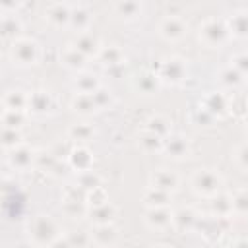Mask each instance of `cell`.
<instances>
[{
    "mask_svg": "<svg viewBox=\"0 0 248 248\" xmlns=\"http://www.w3.org/2000/svg\"><path fill=\"white\" fill-rule=\"evenodd\" d=\"M231 37L227 19L221 17H207L202 25H200V39L207 45V46H223Z\"/></svg>",
    "mask_w": 248,
    "mask_h": 248,
    "instance_id": "obj_4",
    "label": "cell"
},
{
    "mask_svg": "<svg viewBox=\"0 0 248 248\" xmlns=\"http://www.w3.org/2000/svg\"><path fill=\"white\" fill-rule=\"evenodd\" d=\"M143 219L153 231H165L167 227H172V211L169 207H149L145 209Z\"/></svg>",
    "mask_w": 248,
    "mask_h": 248,
    "instance_id": "obj_10",
    "label": "cell"
},
{
    "mask_svg": "<svg viewBox=\"0 0 248 248\" xmlns=\"http://www.w3.org/2000/svg\"><path fill=\"white\" fill-rule=\"evenodd\" d=\"M27 120V112L21 110H2V128H16L21 130V126Z\"/></svg>",
    "mask_w": 248,
    "mask_h": 248,
    "instance_id": "obj_36",
    "label": "cell"
},
{
    "mask_svg": "<svg viewBox=\"0 0 248 248\" xmlns=\"http://www.w3.org/2000/svg\"><path fill=\"white\" fill-rule=\"evenodd\" d=\"M29 240L37 248H48L58 236H62L60 225L50 215H35L27 227Z\"/></svg>",
    "mask_w": 248,
    "mask_h": 248,
    "instance_id": "obj_1",
    "label": "cell"
},
{
    "mask_svg": "<svg viewBox=\"0 0 248 248\" xmlns=\"http://www.w3.org/2000/svg\"><path fill=\"white\" fill-rule=\"evenodd\" d=\"M227 25L232 37L248 39V10H236L227 17Z\"/></svg>",
    "mask_w": 248,
    "mask_h": 248,
    "instance_id": "obj_21",
    "label": "cell"
},
{
    "mask_svg": "<svg viewBox=\"0 0 248 248\" xmlns=\"http://www.w3.org/2000/svg\"><path fill=\"white\" fill-rule=\"evenodd\" d=\"M21 29H23V23H21V19H19L16 14H12V12L2 14V19H0V33H2V37H4L6 41H10V43L17 41Z\"/></svg>",
    "mask_w": 248,
    "mask_h": 248,
    "instance_id": "obj_18",
    "label": "cell"
},
{
    "mask_svg": "<svg viewBox=\"0 0 248 248\" xmlns=\"http://www.w3.org/2000/svg\"><path fill=\"white\" fill-rule=\"evenodd\" d=\"M66 236H68V240L72 242L74 248H87V246L93 242L91 232H87V231H83V229H74V231L66 232Z\"/></svg>",
    "mask_w": 248,
    "mask_h": 248,
    "instance_id": "obj_41",
    "label": "cell"
},
{
    "mask_svg": "<svg viewBox=\"0 0 248 248\" xmlns=\"http://www.w3.org/2000/svg\"><path fill=\"white\" fill-rule=\"evenodd\" d=\"M143 130H147V132H151V134H155V136H159V138H163V140L172 134V132H170V122H169L163 114H151V116L143 122Z\"/></svg>",
    "mask_w": 248,
    "mask_h": 248,
    "instance_id": "obj_32",
    "label": "cell"
},
{
    "mask_svg": "<svg viewBox=\"0 0 248 248\" xmlns=\"http://www.w3.org/2000/svg\"><path fill=\"white\" fill-rule=\"evenodd\" d=\"M225 219H229V217H225ZM225 219L207 215V219L203 221V225L198 221V227H200V231H202V236H203L205 240H209V242L219 240L221 234L225 232V227H223V221H225ZM198 227H196V229H198Z\"/></svg>",
    "mask_w": 248,
    "mask_h": 248,
    "instance_id": "obj_25",
    "label": "cell"
},
{
    "mask_svg": "<svg viewBox=\"0 0 248 248\" xmlns=\"http://www.w3.org/2000/svg\"><path fill=\"white\" fill-rule=\"evenodd\" d=\"M244 122H246V126H248V110H246V114H244V118H242Z\"/></svg>",
    "mask_w": 248,
    "mask_h": 248,
    "instance_id": "obj_52",
    "label": "cell"
},
{
    "mask_svg": "<svg viewBox=\"0 0 248 248\" xmlns=\"http://www.w3.org/2000/svg\"><path fill=\"white\" fill-rule=\"evenodd\" d=\"M54 108V99L48 91H43V89H37V91H31L29 93V107H27V112H33V114H46Z\"/></svg>",
    "mask_w": 248,
    "mask_h": 248,
    "instance_id": "obj_14",
    "label": "cell"
},
{
    "mask_svg": "<svg viewBox=\"0 0 248 248\" xmlns=\"http://www.w3.org/2000/svg\"><path fill=\"white\" fill-rule=\"evenodd\" d=\"M41 56V48L39 43L35 39H27V37H19L17 41L10 43V58L14 64L27 68L39 62Z\"/></svg>",
    "mask_w": 248,
    "mask_h": 248,
    "instance_id": "obj_3",
    "label": "cell"
},
{
    "mask_svg": "<svg viewBox=\"0 0 248 248\" xmlns=\"http://www.w3.org/2000/svg\"><path fill=\"white\" fill-rule=\"evenodd\" d=\"M155 248H174V246H170V244H159V246H155Z\"/></svg>",
    "mask_w": 248,
    "mask_h": 248,
    "instance_id": "obj_51",
    "label": "cell"
},
{
    "mask_svg": "<svg viewBox=\"0 0 248 248\" xmlns=\"http://www.w3.org/2000/svg\"><path fill=\"white\" fill-rule=\"evenodd\" d=\"M60 60H62V64H64L66 68H70V70H74V72H83V68H85V64H87V56H83L74 45H68V46L62 50Z\"/></svg>",
    "mask_w": 248,
    "mask_h": 248,
    "instance_id": "obj_26",
    "label": "cell"
},
{
    "mask_svg": "<svg viewBox=\"0 0 248 248\" xmlns=\"http://www.w3.org/2000/svg\"><path fill=\"white\" fill-rule=\"evenodd\" d=\"M219 79H221V83L225 85V87H229V89H238L242 83H244V76L238 72V70H234L231 64L229 66H225L221 72H219Z\"/></svg>",
    "mask_w": 248,
    "mask_h": 248,
    "instance_id": "obj_35",
    "label": "cell"
},
{
    "mask_svg": "<svg viewBox=\"0 0 248 248\" xmlns=\"http://www.w3.org/2000/svg\"><path fill=\"white\" fill-rule=\"evenodd\" d=\"M93 101H95V105H97V108L101 110V108H110L112 107V103H114V97H112V93L107 89V87H99L93 95Z\"/></svg>",
    "mask_w": 248,
    "mask_h": 248,
    "instance_id": "obj_42",
    "label": "cell"
},
{
    "mask_svg": "<svg viewBox=\"0 0 248 248\" xmlns=\"http://www.w3.org/2000/svg\"><path fill=\"white\" fill-rule=\"evenodd\" d=\"M6 155H8L10 167L16 169V170H27L29 167H33L37 163V151L31 149L29 145H25V143L17 145L16 149L8 151Z\"/></svg>",
    "mask_w": 248,
    "mask_h": 248,
    "instance_id": "obj_8",
    "label": "cell"
},
{
    "mask_svg": "<svg viewBox=\"0 0 248 248\" xmlns=\"http://www.w3.org/2000/svg\"><path fill=\"white\" fill-rule=\"evenodd\" d=\"M163 153L169 155L170 159H176V161L186 159L190 155V141H188V138L182 136V134H174L172 132L163 141Z\"/></svg>",
    "mask_w": 248,
    "mask_h": 248,
    "instance_id": "obj_9",
    "label": "cell"
},
{
    "mask_svg": "<svg viewBox=\"0 0 248 248\" xmlns=\"http://www.w3.org/2000/svg\"><path fill=\"white\" fill-rule=\"evenodd\" d=\"M209 211H211L213 217H219V219L231 217L232 215V198H231V194L219 192L217 196L209 198Z\"/></svg>",
    "mask_w": 248,
    "mask_h": 248,
    "instance_id": "obj_23",
    "label": "cell"
},
{
    "mask_svg": "<svg viewBox=\"0 0 248 248\" xmlns=\"http://www.w3.org/2000/svg\"><path fill=\"white\" fill-rule=\"evenodd\" d=\"M157 76H159L161 83L178 85L188 76V64L182 56H167L161 60V64L157 68Z\"/></svg>",
    "mask_w": 248,
    "mask_h": 248,
    "instance_id": "obj_5",
    "label": "cell"
},
{
    "mask_svg": "<svg viewBox=\"0 0 248 248\" xmlns=\"http://www.w3.org/2000/svg\"><path fill=\"white\" fill-rule=\"evenodd\" d=\"M190 184H192V190H194L198 196L209 200V198H213V196H217V194L221 192V188H223V178H221V174H219L217 170H213V169H200V170H196V172L192 174Z\"/></svg>",
    "mask_w": 248,
    "mask_h": 248,
    "instance_id": "obj_2",
    "label": "cell"
},
{
    "mask_svg": "<svg viewBox=\"0 0 248 248\" xmlns=\"http://www.w3.org/2000/svg\"><path fill=\"white\" fill-rule=\"evenodd\" d=\"M87 203L85 202H78V200H66L62 198V211L68 217H79V215H87Z\"/></svg>",
    "mask_w": 248,
    "mask_h": 248,
    "instance_id": "obj_40",
    "label": "cell"
},
{
    "mask_svg": "<svg viewBox=\"0 0 248 248\" xmlns=\"http://www.w3.org/2000/svg\"><path fill=\"white\" fill-rule=\"evenodd\" d=\"M2 107L6 110H21L27 112L29 107V93H25L23 89H8L2 97Z\"/></svg>",
    "mask_w": 248,
    "mask_h": 248,
    "instance_id": "obj_20",
    "label": "cell"
},
{
    "mask_svg": "<svg viewBox=\"0 0 248 248\" xmlns=\"http://www.w3.org/2000/svg\"><path fill=\"white\" fill-rule=\"evenodd\" d=\"M234 161H236V165H238L242 170H248V141L240 143V145L234 149Z\"/></svg>",
    "mask_w": 248,
    "mask_h": 248,
    "instance_id": "obj_47",
    "label": "cell"
},
{
    "mask_svg": "<svg viewBox=\"0 0 248 248\" xmlns=\"http://www.w3.org/2000/svg\"><path fill=\"white\" fill-rule=\"evenodd\" d=\"M134 85H136V89H138L140 93L151 95V93H157V91H159L161 79H159V76H157L155 70H143V72H140V74L136 76Z\"/></svg>",
    "mask_w": 248,
    "mask_h": 248,
    "instance_id": "obj_19",
    "label": "cell"
},
{
    "mask_svg": "<svg viewBox=\"0 0 248 248\" xmlns=\"http://www.w3.org/2000/svg\"><path fill=\"white\" fill-rule=\"evenodd\" d=\"M97 58L105 68H112V66L124 64V52H122V48L118 45H103V48H101Z\"/></svg>",
    "mask_w": 248,
    "mask_h": 248,
    "instance_id": "obj_29",
    "label": "cell"
},
{
    "mask_svg": "<svg viewBox=\"0 0 248 248\" xmlns=\"http://www.w3.org/2000/svg\"><path fill=\"white\" fill-rule=\"evenodd\" d=\"M126 70V66L124 64H120V66H112V68H107V74H110V76H118L120 72H124Z\"/></svg>",
    "mask_w": 248,
    "mask_h": 248,
    "instance_id": "obj_50",
    "label": "cell"
},
{
    "mask_svg": "<svg viewBox=\"0 0 248 248\" xmlns=\"http://www.w3.org/2000/svg\"><path fill=\"white\" fill-rule=\"evenodd\" d=\"M213 120H215V118H213L202 105H200V108H196V110L192 112V122L198 124V126H211Z\"/></svg>",
    "mask_w": 248,
    "mask_h": 248,
    "instance_id": "obj_46",
    "label": "cell"
},
{
    "mask_svg": "<svg viewBox=\"0 0 248 248\" xmlns=\"http://www.w3.org/2000/svg\"><path fill=\"white\" fill-rule=\"evenodd\" d=\"M91 25V12L85 4H72V12H70V27L85 33Z\"/></svg>",
    "mask_w": 248,
    "mask_h": 248,
    "instance_id": "obj_22",
    "label": "cell"
},
{
    "mask_svg": "<svg viewBox=\"0 0 248 248\" xmlns=\"http://www.w3.org/2000/svg\"><path fill=\"white\" fill-rule=\"evenodd\" d=\"M70 12H72V4L52 2L46 8V19L54 27H66V25H70Z\"/></svg>",
    "mask_w": 248,
    "mask_h": 248,
    "instance_id": "obj_15",
    "label": "cell"
},
{
    "mask_svg": "<svg viewBox=\"0 0 248 248\" xmlns=\"http://www.w3.org/2000/svg\"><path fill=\"white\" fill-rule=\"evenodd\" d=\"M180 184V178L176 172L169 170V169H159L155 170L151 176H149V186L153 188H159V190H165L169 194H172Z\"/></svg>",
    "mask_w": 248,
    "mask_h": 248,
    "instance_id": "obj_13",
    "label": "cell"
},
{
    "mask_svg": "<svg viewBox=\"0 0 248 248\" xmlns=\"http://www.w3.org/2000/svg\"><path fill=\"white\" fill-rule=\"evenodd\" d=\"M114 217H116V207L110 202L87 209V219H89V223L93 227H97V225H110V223H114Z\"/></svg>",
    "mask_w": 248,
    "mask_h": 248,
    "instance_id": "obj_16",
    "label": "cell"
},
{
    "mask_svg": "<svg viewBox=\"0 0 248 248\" xmlns=\"http://www.w3.org/2000/svg\"><path fill=\"white\" fill-rule=\"evenodd\" d=\"M231 248H248V236H240V238H236V240L231 244Z\"/></svg>",
    "mask_w": 248,
    "mask_h": 248,
    "instance_id": "obj_49",
    "label": "cell"
},
{
    "mask_svg": "<svg viewBox=\"0 0 248 248\" xmlns=\"http://www.w3.org/2000/svg\"><path fill=\"white\" fill-rule=\"evenodd\" d=\"M232 198V215H240V217H248V188H240L234 194H231Z\"/></svg>",
    "mask_w": 248,
    "mask_h": 248,
    "instance_id": "obj_37",
    "label": "cell"
},
{
    "mask_svg": "<svg viewBox=\"0 0 248 248\" xmlns=\"http://www.w3.org/2000/svg\"><path fill=\"white\" fill-rule=\"evenodd\" d=\"M74 87L78 93H85V95H93L99 87H101V81L95 74H89V72H79L78 78L74 79Z\"/></svg>",
    "mask_w": 248,
    "mask_h": 248,
    "instance_id": "obj_33",
    "label": "cell"
},
{
    "mask_svg": "<svg viewBox=\"0 0 248 248\" xmlns=\"http://www.w3.org/2000/svg\"><path fill=\"white\" fill-rule=\"evenodd\" d=\"M68 165L76 172H83L93 169V153L87 145H74L68 155Z\"/></svg>",
    "mask_w": 248,
    "mask_h": 248,
    "instance_id": "obj_11",
    "label": "cell"
},
{
    "mask_svg": "<svg viewBox=\"0 0 248 248\" xmlns=\"http://www.w3.org/2000/svg\"><path fill=\"white\" fill-rule=\"evenodd\" d=\"M246 132H248V128H246Z\"/></svg>",
    "mask_w": 248,
    "mask_h": 248,
    "instance_id": "obj_53",
    "label": "cell"
},
{
    "mask_svg": "<svg viewBox=\"0 0 248 248\" xmlns=\"http://www.w3.org/2000/svg\"><path fill=\"white\" fill-rule=\"evenodd\" d=\"M163 138H159V136H155V134H151V132H147V130H143L141 134H140V145H141V149L143 151H147V153H155V151H163Z\"/></svg>",
    "mask_w": 248,
    "mask_h": 248,
    "instance_id": "obj_38",
    "label": "cell"
},
{
    "mask_svg": "<svg viewBox=\"0 0 248 248\" xmlns=\"http://www.w3.org/2000/svg\"><path fill=\"white\" fill-rule=\"evenodd\" d=\"M91 238H93V242L97 246L108 248V246H112L118 240V229L114 227V223H110V225H97L91 231Z\"/></svg>",
    "mask_w": 248,
    "mask_h": 248,
    "instance_id": "obj_24",
    "label": "cell"
},
{
    "mask_svg": "<svg viewBox=\"0 0 248 248\" xmlns=\"http://www.w3.org/2000/svg\"><path fill=\"white\" fill-rule=\"evenodd\" d=\"M48 248H74V246H72V242L68 240V236H66V234H62V236H58V238H56Z\"/></svg>",
    "mask_w": 248,
    "mask_h": 248,
    "instance_id": "obj_48",
    "label": "cell"
},
{
    "mask_svg": "<svg viewBox=\"0 0 248 248\" xmlns=\"http://www.w3.org/2000/svg\"><path fill=\"white\" fill-rule=\"evenodd\" d=\"M21 143H23V136H21L19 130H16V128H2V147H4L6 153L16 149Z\"/></svg>",
    "mask_w": 248,
    "mask_h": 248,
    "instance_id": "obj_39",
    "label": "cell"
},
{
    "mask_svg": "<svg viewBox=\"0 0 248 248\" xmlns=\"http://www.w3.org/2000/svg\"><path fill=\"white\" fill-rule=\"evenodd\" d=\"M202 107L213 116V118H225L231 112V97L223 91H209L202 99Z\"/></svg>",
    "mask_w": 248,
    "mask_h": 248,
    "instance_id": "obj_6",
    "label": "cell"
},
{
    "mask_svg": "<svg viewBox=\"0 0 248 248\" xmlns=\"http://www.w3.org/2000/svg\"><path fill=\"white\" fill-rule=\"evenodd\" d=\"M83 56H87V58H91V56H99V52H101V48H103V45H101V41L93 35V33H89V31H85V33H78V37H76V41L72 43Z\"/></svg>",
    "mask_w": 248,
    "mask_h": 248,
    "instance_id": "obj_17",
    "label": "cell"
},
{
    "mask_svg": "<svg viewBox=\"0 0 248 248\" xmlns=\"http://www.w3.org/2000/svg\"><path fill=\"white\" fill-rule=\"evenodd\" d=\"M143 203L145 207H169L170 203V194L165 192V190H159V188H153V186H147L143 190Z\"/></svg>",
    "mask_w": 248,
    "mask_h": 248,
    "instance_id": "obj_30",
    "label": "cell"
},
{
    "mask_svg": "<svg viewBox=\"0 0 248 248\" xmlns=\"http://www.w3.org/2000/svg\"><path fill=\"white\" fill-rule=\"evenodd\" d=\"M231 66H232L234 70H238L244 78H248V50L236 52V54L231 58Z\"/></svg>",
    "mask_w": 248,
    "mask_h": 248,
    "instance_id": "obj_44",
    "label": "cell"
},
{
    "mask_svg": "<svg viewBox=\"0 0 248 248\" xmlns=\"http://www.w3.org/2000/svg\"><path fill=\"white\" fill-rule=\"evenodd\" d=\"M112 10L118 17L126 19V21H132V19H138L141 16V10L143 6L136 0H120V2H114L112 4Z\"/></svg>",
    "mask_w": 248,
    "mask_h": 248,
    "instance_id": "obj_27",
    "label": "cell"
},
{
    "mask_svg": "<svg viewBox=\"0 0 248 248\" xmlns=\"http://www.w3.org/2000/svg\"><path fill=\"white\" fill-rule=\"evenodd\" d=\"M246 110H248V99L242 97V95H232L231 97V112H234L236 116L244 118Z\"/></svg>",
    "mask_w": 248,
    "mask_h": 248,
    "instance_id": "obj_45",
    "label": "cell"
},
{
    "mask_svg": "<svg viewBox=\"0 0 248 248\" xmlns=\"http://www.w3.org/2000/svg\"><path fill=\"white\" fill-rule=\"evenodd\" d=\"M68 138L76 143V145H85L87 141H91L95 138V128L87 122H78V124H72L68 128Z\"/></svg>",
    "mask_w": 248,
    "mask_h": 248,
    "instance_id": "obj_28",
    "label": "cell"
},
{
    "mask_svg": "<svg viewBox=\"0 0 248 248\" xmlns=\"http://www.w3.org/2000/svg\"><path fill=\"white\" fill-rule=\"evenodd\" d=\"M200 215L194 207H180L176 211H172V227L178 232H190L198 227Z\"/></svg>",
    "mask_w": 248,
    "mask_h": 248,
    "instance_id": "obj_12",
    "label": "cell"
},
{
    "mask_svg": "<svg viewBox=\"0 0 248 248\" xmlns=\"http://www.w3.org/2000/svg\"><path fill=\"white\" fill-rule=\"evenodd\" d=\"M70 107H72V110L76 114H81V116H91V114H95L99 110L97 105H95V101H93V97L91 95H85V93H76L72 97Z\"/></svg>",
    "mask_w": 248,
    "mask_h": 248,
    "instance_id": "obj_31",
    "label": "cell"
},
{
    "mask_svg": "<svg viewBox=\"0 0 248 248\" xmlns=\"http://www.w3.org/2000/svg\"><path fill=\"white\" fill-rule=\"evenodd\" d=\"M107 202H110L108 200V194H107V190L101 186V188H95V190H91V192H87V198H85V203H87V207H97V205H103V203H107Z\"/></svg>",
    "mask_w": 248,
    "mask_h": 248,
    "instance_id": "obj_43",
    "label": "cell"
},
{
    "mask_svg": "<svg viewBox=\"0 0 248 248\" xmlns=\"http://www.w3.org/2000/svg\"><path fill=\"white\" fill-rule=\"evenodd\" d=\"M76 184H78L81 190L91 192V190H95V188H101V186H103V176H101L97 170L89 169V170L78 172V176H76Z\"/></svg>",
    "mask_w": 248,
    "mask_h": 248,
    "instance_id": "obj_34",
    "label": "cell"
},
{
    "mask_svg": "<svg viewBox=\"0 0 248 248\" xmlns=\"http://www.w3.org/2000/svg\"><path fill=\"white\" fill-rule=\"evenodd\" d=\"M186 31H188V25L180 16H165L159 23V33L169 43L180 41L186 35Z\"/></svg>",
    "mask_w": 248,
    "mask_h": 248,
    "instance_id": "obj_7",
    "label": "cell"
}]
</instances>
